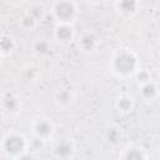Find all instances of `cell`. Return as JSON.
Instances as JSON below:
<instances>
[{
	"mask_svg": "<svg viewBox=\"0 0 160 160\" xmlns=\"http://www.w3.org/2000/svg\"><path fill=\"white\" fill-rule=\"evenodd\" d=\"M134 62H135V61H134V58H132V56H130L129 54H122L121 56L118 58V60H116V66H118V69L121 70V71H129V70L132 69Z\"/></svg>",
	"mask_w": 160,
	"mask_h": 160,
	"instance_id": "cell-1",
	"label": "cell"
},
{
	"mask_svg": "<svg viewBox=\"0 0 160 160\" xmlns=\"http://www.w3.org/2000/svg\"><path fill=\"white\" fill-rule=\"evenodd\" d=\"M6 146H8L9 151L16 152V151H19L21 149V140L20 139H16V138H11V139L8 140Z\"/></svg>",
	"mask_w": 160,
	"mask_h": 160,
	"instance_id": "cell-2",
	"label": "cell"
},
{
	"mask_svg": "<svg viewBox=\"0 0 160 160\" xmlns=\"http://www.w3.org/2000/svg\"><path fill=\"white\" fill-rule=\"evenodd\" d=\"M49 130H50V126H49L46 122H41V124H39V126H38V131H39L40 134H48Z\"/></svg>",
	"mask_w": 160,
	"mask_h": 160,
	"instance_id": "cell-3",
	"label": "cell"
},
{
	"mask_svg": "<svg viewBox=\"0 0 160 160\" xmlns=\"http://www.w3.org/2000/svg\"><path fill=\"white\" fill-rule=\"evenodd\" d=\"M70 150H71L70 146L66 144H61L59 146V154L60 155H68V154H70Z\"/></svg>",
	"mask_w": 160,
	"mask_h": 160,
	"instance_id": "cell-4",
	"label": "cell"
},
{
	"mask_svg": "<svg viewBox=\"0 0 160 160\" xmlns=\"http://www.w3.org/2000/svg\"><path fill=\"white\" fill-rule=\"evenodd\" d=\"M128 160H141V155L138 151H131L128 154Z\"/></svg>",
	"mask_w": 160,
	"mask_h": 160,
	"instance_id": "cell-5",
	"label": "cell"
},
{
	"mask_svg": "<svg viewBox=\"0 0 160 160\" xmlns=\"http://www.w3.org/2000/svg\"><path fill=\"white\" fill-rule=\"evenodd\" d=\"M38 49H39V51L44 52V51H46V50H48V45H46V44H44V42H40V44H38Z\"/></svg>",
	"mask_w": 160,
	"mask_h": 160,
	"instance_id": "cell-6",
	"label": "cell"
},
{
	"mask_svg": "<svg viewBox=\"0 0 160 160\" xmlns=\"http://www.w3.org/2000/svg\"><path fill=\"white\" fill-rule=\"evenodd\" d=\"M21 160H31V159H30V158H28V156H25V158H22Z\"/></svg>",
	"mask_w": 160,
	"mask_h": 160,
	"instance_id": "cell-7",
	"label": "cell"
}]
</instances>
